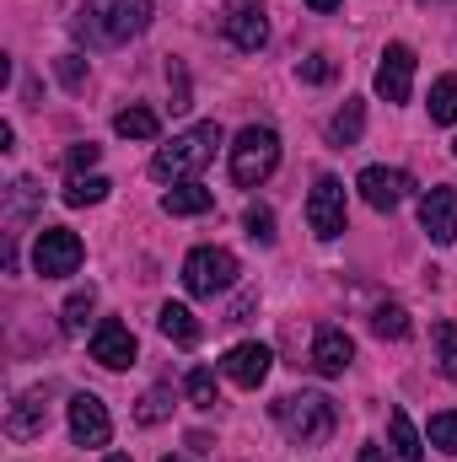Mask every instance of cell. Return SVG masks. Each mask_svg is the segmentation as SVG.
Returning a JSON list of instances; mask_svg holds the SVG:
<instances>
[{
  "label": "cell",
  "instance_id": "1",
  "mask_svg": "<svg viewBox=\"0 0 457 462\" xmlns=\"http://www.w3.org/2000/svg\"><path fill=\"white\" fill-rule=\"evenodd\" d=\"M145 27H151V0H87L76 16V32L92 49H118Z\"/></svg>",
  "mask_w": 457,
  "mask_h": 462
},
{
  "label": "cell",
  "instance_id": "2",
  "mask_svg": "<svg viewBox=\"0 0 457 462\" xmlns=\"http://www.w3.org/2000/svg\"><path fill=\"white\" fill-rule=\"evenodd\" d=\"M221 124H194V129H183L173 145H162L156 156H151V172L162 178V183H173V178H194L200 167H210L216 162V151H221Z\"/></svg>",
  "mask_w": 457,
  "mask_h": 462
},
{
  "label": "cell",
  "instance_id": "3",
  "mask_svg": "<svg viewBox=\"0 0 457 462\" xmlns=\"http://www.w3.org/2000/svg\"><path fill=\"white\" fill-rule=\"evenodd\" d=\"M275 420H280L285 436L302 441V447L329 441L334 425H340V414H334V403H329L323 393H291V398H280V403H275Z\"/></svg>",
  "mask_w": 457,
  "mask_h": 462
},
{
  "label": "cell",
  "instance_id": "4",
  "mask_svg": "<svg viewBox=\"0 0 457 462\" xmlns=\"http://www.w3.org/2000/svg\"><path fill=\"white\" fill-rule=\"evenodd\" d=\"M275 167H280V134L264 129V124H247L237 134V145H231V178L242 189H258Z\"/></svg>",
  "mask_w": 457,
  "mask_h": 462
},
{
  "label": "cell",
  "instance_id": "5",
  "mask_svg": "<svg viewBox=\"0 0 457 462\" xmlns=\"http://www.w3.org/2000/svg\"><path fill=\"white\" fill-rule=\"evenodd\" d=\"M183 285H189V296H221L237 285V258L227 247H194L183 258Z\"/></svg>",
  "mask_w": 457,
  "mask_h": 462
},
{
  "label": "cell",
  "instance_id": "6",
  "mask_svg": "<svg viewBox=\"0 0 457 462\" xmlns=\"http://www.w3.org/2000/svg\"><path fill=\"white\" fill-rule=\"evenodd\" d=\"M81 258H87L81 236L65 231V226H43L38 231V242H33V269H38L43 280H65V274H76Z\"/></svg>",
  "mask_w": 457,
  "mask_h": 462
},
{
  "label": "cell",
  "instance_id": "7",
  "mask_svg": "<svg viewBox=\"0 0 457 462\" xmlns=\"http://www.w3.org/2000/svg\"><path fill=\"white\" fill-rule=\"evenodd\" d=\"M70 436H76V447H108L114 441V420H108L98 393H76L70 398Z\"/></svg>",
  "mask_w": 457,
  "mask_h": 462
},
{
  "label": "cell",
  "instance_id": "8",
  "mask_svg": "<svg viewBox=\"0 0 457 462\" xmlns=\"http://www.w3.org/2000/svg\"><path fill=\"white\" fill-rule=\"evenodd\" d=\"M221 32H227V38L237 43V49H242V54L264 49V38H269V22H264V0H227Z\"/></svg>",
  "mask_w": 457,
  "mask_h": 462
},
{
  "label": "cell",
  "instance_id": "9",
  "mask_svg": "<svg viewBox=\"0 0 457 462\" xmlns=\"http://www.w3.org/2000/svg\"><path fill=\"white\" fill-rule=\"evenodd\" d=\"M307 226L318 231L323 242L344 231V183L340 178H318L312 194H307Z\"/></svg>",
  "mask_w": 457,
  "mask_h": 462
},
{
  "label": "cell",
  "instance_id": "10",
  "mask_svg": "<svg viewBox=\"0 0 457 462\" xmlns=\"http://www.w3.org/2000/svg\"><path fill=\"white\" fill-rule=\"evenodd\" d=\"M409 87H415V49L387 43L382 65H377V97L382 103H409Z\"/></svg>",
  "mask_w": 457,
  "mask_h": 462
},
{
  "label": "cell",
  "instance_id": "11",
  "mask_svg": "<svg viewBox=\"0 0 457 462\" xmlns=\"http://www.w3.org/2000/svg\"><path fill=\"white\" fill-rule=\"evenodd\" d=\"M355 189H360V199H366L371 210H398V205L409 199L415 178H409V172H398V167H366Z\"/></svg>",
  "mask_w": 457,
  "mask_h": 462
},
{
  "label": "cell",
  "instance_id": "12",
  "mask_svg": "<svg viewBox=\"0 0 457 462\" xmlns=\"http://www.w3.org/2000/svg\"><path fill=\"white\" fill-rule=\"evenodd\" d=\"M420 226L436 247H452L457 242V189H431L420 199Z\"/></svg>",
  "mask_w": 457,
  "mask_h": 462
},
{
  "label": "cell",
  "instance_id": "13",
  "mask_svg": "<svg viewBox=\"0 0 457 462\" xmlns=\"http://www.w3.org/2000/svg\"><path fill=\"white\" fill-rule=\"evenodd\" d=\"M92 360H98V365H108V371L135 365V334H129V323L103 318V323L92 328Z\"/></svg>",
  "mask_w": 457,
  "mask_h": 462
},
{
  "label": "cell",
  "instance_id": "14",
  "mask_svg": "<svg viewBox=\"0 0 457 462\" xmlns=\"http://www.w3.org/2000/svg\"><path fill=\"white\" fill-rule=\"evenodd\" d=\"M269 365H275V349L269 345H237L227 349V360H221V371H227L237 387H264V376H269Z\"/></svg>",
  "mask_w": 457,
  "mask_h": 462
},
{
  "label": "cell",
  "instance_id": "15",
  "mask_svg": "<svg viewBox=\"0 0 457 462\" xmlns=\"http://www.w3.org/2000/svg\"><path fill=\"white\" fill-rule=\"evenodd\" d=\"M43 425H49V398H43V387H33V393H22V398L11 403L5 436H11V441H33V436H43Z\"/></svg>",
  "mask_w": 457,
  "mask_h": 462
},
{
  "label": "cell",
  "instance_id": "16",
  "mask_svg": "<svg viewBox=\"0 0 457 462\" xmlns=\"http://www.w3.org/2000/svg\"><path fill=\"white\" fill-rule=\"evenodd\" d=\"M350 360H355V339L344 328H318V339H312V371L318 376H344Z\"/></svg>",
  "mask_w": 457,
  "mask_h": 462
},
{
  "label": "cell",
  "instance_id": "17",
  "mask_svg": "<svg viewBox=\"0 0 457 462\" xmlns=\"http://www.w3.org/2000/svg\"><path fill=\"white\" fill-rule=\"evenodd\" d=\"M387 441H393V457L398 462H425V441H420V430H415V420L404 409L387 414Z\"/></svg>",
  "mask_w": 457,
  "mask_h": 462
},
{
  "label": "cell",
  "instance_id": "18",
  "mask_svg": "<svg viewBox=\"0 0 457 462\" xmlns=\"http://www.w3.org/2000/svg\"><path fill=\"white\" fill-rule=\"evenodd\" d=\"M162 210L167 216H205V210H216V194L205 183H178L162 194Z\"/></svg>",
  "mask_w": 457,
  "mask_h": 462
},
{
  "label": "cell",
  "instance_id": "19",
  "mask_svg": "<svg viewBox=\"0 0 457 462\" xmlns=\"http://www.w3.org/2000/svg\"><path fill=\"white\" fill-rule=\"evenodd\" d=\"M156 328H162L173 345H183V349L200 345V323H194V312H189V307H178V301H167V307L156 312Z\"/></svg>",
  "mask_w": 457,
  "mask_h": 462
},
{
  "label": "cell",
  "instance_id": "20",
  "mask_svg": "<svg viewBox=\"0 0 457 462\" xmlns=\"http://www.w3.org/2000/svg\"><path fill=\"white\" fill-rule=\"evenodd\" d=\"M114 129L124 134V140H156V129H162V118L151 114V108H135V103H129V108H124V114L114 118Z\"/></svg>",
  "mask_w": 457,
  "mask_h": 462
},
{
  "label": "cell",
  "instance_id": "21",
  "mask_svg": "<svg viewBox=\"0 0 457 462\" xmlns=\"http://www.w3.org/2000/svg\"><path fill=\"white\" fill-rule=\"evenodd\" d=\"M108 189H114V183H108V178H98V172H92V178H70V183H65V205H76V210L103 205V199H108Z\"/></svg>",
  "mask_w": 457,
  "mask_h": 462
},
{
  "label": "cell",
  "instance_id": "22",
  "mask_svg": "<svg viewBox=\"0 0 457 462\" xmlns=\"http://www.w3.org/2000/svg\"><path fill=\"white\" fill-rule=\"evenodd\" d=\"M360 129H366V103H344L340 114H334V124H329V140L334 145H355Z\"/></svg>",
  "mask_w": 457,
  "mask_h": 462
},
{
  "label": "cell",
  "instance_id": "23",
  "mask_svg": "<svg viewBox=\"0 0 457 462\" xmlns=\"http://www.w3.org/2000/svg\"><path fill=\"white\" fill-rule=\"evenodd\" d=\"M431 124H457V76H442L431 87Z\"/></svg>",
  "mask_w": 457,
  "mask_h": 462
},
{
  "label": "cell",
  "instance_id": "24",
  "mask_svg": "<svg viewBox=\"0 0 457 462\" xmlns=\"http://www.w3.org/2000/svg\"><path fill=\"white\" fill-rule=\"evenodd\" d=\"M167 414H173V387H151V393L135 403V420H140V425H162Z\"/></svg>",
  "mask_w": 457,
  "mask_h": 462
},
{
  "label": "cell",
  "instance_id": "25",
  "mask_svg": "<svg viewBox=\"0 0 457 462\" xmlns=\"http://www.w3.org/2000/svg\"><path fill=\"white\" fill-rule=\"evenodd\" d=\"M425 441H431L436 452L457 457V414H452V409H447V414H431V425H425Z\"/></svg>",
  "mask_w": 457,
  "mask_h": 462
},
{
  "label": "cell",
  "instance_id": "26",
  "mask_svg": "<svg viewBox=\"0 0 457 462\" xmlns=\"http://www.w3.org/2000/svg\"><path fill=\"white\" fill-rule=\"evenodd\" d=\"M38 199H43V189H38L33 178H16V183H11V205H5V221L16 226V221H22V216L38 205Z\"/></svg>",
  "mask_w": 457,
  "mask_h": 462
},
{
  "label": "cell",
  "instance_id": "27",
  "mask_svg": "<svg viewBox=\"0 0 457 462\" xmlns=\"http://www.w3.org/2000/svg\"><path fill=\"white\" fill-rule=\"evenodd\" d=\"M92 307H98V291H92V285H87V291H76V296L65 301V318H60V323H65V334H81V328H87V318H92Z\"/></svg>",
  "mask_w": 457,
  "mask_h": 462
},
{
  "label": "cell",
  "instance_id": "28",
  "mask_svg": "<svg viewBox=\"0 0 457 462\" xmlns=\"http://www.w3.org/2000/svg\"><path fill=\"white\" fill-rule=\"evenodd\" d=\"M371 334L377 339H404L409 334V312L404 307H377L371 312Z\"/></svg>",
  "mask_w": 457,
  "mask_h": 462
},
{
  "label": "cell",
  "instance_id": "29",
  "mask_svg": "<svg viewBox=\"0 0 457 462\" xmlns=\"http://www.w3.org/2000/svg\"><path fill=\"white\" fill-rule=\"evenodd\" d=\"M183 387H189V403H194V409H216V371H210V365H194Z\"/></svg>",
  "mask_w": 457,
  "mask_h": 462
},
{
  "label": "cell",
  "instance_id": "30",
  "mask_svg": "<svg viewBox=\"0 0 457 462\" xmlns=\"http://www.w3.org/2000/svg\"><path fill=\"white\" fill-rule=\"evenodd\" d=\"M98 156H103V145L81 140V145H70V151H65V172H70V178H81L87 167H98Z\"/></svg>",
  "mask_w": 457,
  "mask_h": 462
},
{
  "label": "cell",
  "instance_id": "31",
  "mask_svg": "<svg viewBox=\"0 0 457 462\" xmlns=\"http://www.w3.org/2000/svg\"><path fill=\"white\" fill-rule=\"evenodd\" d=\"M334 70H340V65H334L329 54H312V60H302V70H296V76H302V81H312V87H323V81H334Z\"/></svg>",
  "mask_w": 457,
  "mask_h": 462
},
{
  "label": "cell",
  "instance_id": "32",
  "mask_svg": "<svg viewBox=\"0 0 457 462\" xmlns=\"http://www.w3.org/2000/svg\"><path fill=\"white\" fill-rule=\"evenodd\" d=\"M247 236H253V242H275V216H269L264 205L247 210Z\"/></svg>",
  "mask_w": 457,
  "mask_h": 462
},
{
  "label": "cell",
  "instance_id": "33",
  "mask_svg": "<svg viewBox=\"0 0 457 462\" xmlns=\"http://www.w3.org/2000/svg\"><path fill=\"white\" fill-rule=\"evenodd\" d=\"M436 349H442V365L457 360V328L452 323H436Z\"/></svg>",
  "mask_w": 457,
  "mask_h": 462
},
{
  "label": "cell",
  "instance_id": "34",
  "mask_svg": "<svg viewBox=\"0 0 457 462\" xmlns=\"http://www.w3.org/2000/svg\"><path fill=\"white\" fill-rule=\"evenodd\" d=\"M167 76H173V114H183V108H189V81H183V70H178V65H173Z\"/></svg>",
  "mask_w": 457,
  "mask_h": 462
},
{
  "label": "cell",
  "instance_id": "35",
  "mask_svg": "<svg viewBox=\"0 0 457 462\" xmlns=\"http://www.w3.org/2000/svg\"><path fill=\"white\" fill-rule=\"evenodd\" d=\"M60 81H65V87H81V60H76V54L60 60Z\"/></svg>",
  "mask_w": 457,
  "mask_h": 462
},
{
  "label": "cell",
  "instance_id": "36",
  "mask_svg": "<svg viewBox=\"0 0 457 462\" xmlns=\"http://www.w3.org/2000/svg\"><path fill=\"white\" fill-rule=\"evenodd\" d=\"M355 462H382V452H377V447H360V457Z\"/></svg>",
  "mask_w": 457,
  "mask_h": 462
},
{
  "label": "cell",
  "instance_id": "37",
  "mask_svg": "<svg viewBox=\"0 0 457 462\" xmlns=\"http://www.w3.org/2000/svg\"><path fill=\"white\" fill-rule=\"evenodd\" d=\"M307 5H312V11H334L340 0H307Z\"/></svg>",
  "mask_w": 457,
  "mask_h": 462
},
{
  "label": "cell",
  "instance_id": "38",
  "mask_svg": "<svg viewBox=\"0 0 457 462\" xmlns=\"http://www.w3.org/2000/svg\"><path fill=\"white\" fill-rule=\"evenodd\" d=\"M108 462H129V457H124V452H118V457H108Z\"/></svg>",
  "mask_w": 457,
  "mask_h": 462
},
{
  "label": "cell",
  "instance_id": "39",
  "mask_svg": "<svg viewBox=\"0 0 457 462\" xmlns=\"http://www.w3.org/2000/svg\"><path fill=\"white\" fill-rule=\"evenodd\" d=\"M162 462H189V457H162Z\"/></svg>",
  "mask_w": 457,
  "mask_h": 462
},
{
  "label": "cell",
  "instance_id": "40",
  "mask_svg": "<svg viewBox=\"0 0 457 462\" xmlns=\"http://www.w3.org/2000/svg\"><path fill=\"white\" fill-rule=\"evenodd\" d=\"M452 151H457V145H452Z\"/></svg>",
  "mask_w": 457,
  "mask_h": 462
}]
</instances>
